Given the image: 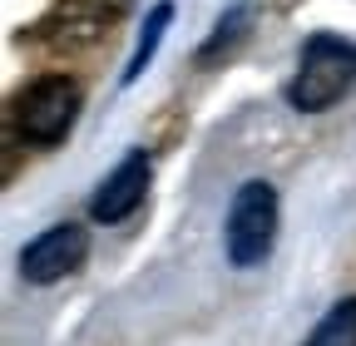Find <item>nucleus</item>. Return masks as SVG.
<instances>
[{
	"label": "nucleus",
	"mask_w": 356,
	"mask_h": 346,
	"mask_svg": "<svg viewBox=\"0 0 356 346\" xmlns=\"http://www.w3.org/2000/svg\"><path fill=\"white\" fill-rule=\"evenodd\" d=\"M79 104H84V94H79V84L70 74H40L15 99V129L25 134V144L55 149V144L70 139V129L79 119Z\"/></svg>",
	"instance_id": "7ed1b4c3"
},
{
	"label": "nucleus",
	"mask_w": 356,
	"mask_h": 346,
	"mask_svg": "<svg viewBox=\"0 0 356 346\" xmlns=\"http://www.w3.org/2000/svg\"><path fill=\"white\" fill-rule=\"evenodd\" d=\"M277 223H282V203L277 188L267 179H248L233 203H228V223H222V252L233 267H257L277 242Z\"/></svg>",
	"instance_id": "f03ea898"
},
{
	"label": "nucleus",
	"mask_w": 356,
	"mask_h": 346,
	"mask_svg": "<svg viewBox=\"0 0 356 346\" xmlns=\"http://www.w3.org/2000/svg\"><path fill=\"white\" fill-rule=\"evenodd\" d=\"M173 25V0H159V6L144 15V30H139V40H134V55H129V65H124V74H119V84H134L144 69H149V60L159 55V45H163V30Z\"/></svg>",
	"instance_id": "423d86ee"
},
{
	"label": "nucleus",
	"mask_w": 356,
	"mask_h": 346,
	"mask_svg": "<svg viewBox=\"0 0 356 346\" xmlns=\"http://www.w3.org/2000/svg\"><path fill=\"white\" fill-rule=\"evenodd\" d=\"M149 179H154L149 149H129V154L119 158V168L95 188V198H89V218L104 223V228L134 218V213H139V203H144V193H149Z\"/></svg>",
	"instance_id": "39448f33"
},
{
	"label": "nucleus",
	"mask_w": 356,
	"mask_h": 346,
	"mask_svg": "<svg viewBox=\"0 0 356 346\" xmlns=\"http://www.w3.org/2000/svg\"><path fill=\"white\" fill-rule=\"evenodd\" d=\"M248 25H252V10L248 6H233V10H222V20H218V30L208 35V45L198 50V69H213L218 60H228L243 40H248Z\"/></svg>",
	"instance_id": "0eeeda50"
},
{
	"label": "nucleus",
	"mask_w": 356,
	"mask_h": 346,
	"mask_svg": "<svg viewBox=\"0 0 356 346\" xmlns=\"http://www.w3.org/2000/svg\"><path fill=\"white\" fill-rule=\"evenodd\" d=\"M84 257H89V233L79 223H55L20 247V277L35 287H50V282H65L70 272H79Z\"/></svg>",
	"instance_id": "20e7f679"
},
{
	"label": "nucleus",
	"mask_w": 356,
	"mask_h": 346,
	"mask_svg": "<svg viewBox=\"0 0 356 346\" xmlns=\"http://www.w3.org/2000/svg\"><path fill=\"white\" fill-rule=\"evenodd\" d=\"M302 346H356V297H341L327 307V317L312 327Z\"/></svg>",
	"instance_id": "6e6552de"
},
{
	"label": "nucleus",
	"mask_w": 356,
	"mask_h": 346,
	"mask_svg": "<svg viewBox=\"0 0 356 346\" xmlns=\"http://www.w3.org/2000/svg\"><path fill=\"white\" fill-rule=\"evenodd\" d=\"M351 90H356V45L341 35L317 30L302 45L297 74L287 79V104L297 114H322L337 99H346Z\"/></svg>",
	"instance_id": "f257e3e1"
}]
</instances>
